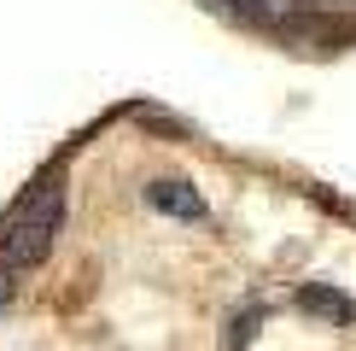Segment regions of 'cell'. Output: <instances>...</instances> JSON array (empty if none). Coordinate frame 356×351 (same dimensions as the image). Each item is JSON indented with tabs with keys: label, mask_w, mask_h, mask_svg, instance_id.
Masks as SVG:
<instances>
[{
	"label": "cell",
	"mask_w": 356,
	"mask_h": 351,
	"mask_svg": "<svg viewBox=\"0 0 356 351\" xmlns=\"http://www.w3.org/2000/svg\"><path fill=\"white\" fill-rule=\"evenodd\" d=\"M146 205H158V211L181 217V223H204V199L193 194L187 182H152V187H146Z\"/></svg>",
	"instance_id": "3"
},
{
	"label": "cell",
	"mask_w": 356,
	"mask_h": 351,
	"mask_svg": "<svg viewBox=\"0 0 356 351\" xmlns=\"http://www.w3.org/2000/svg\"><path fill=\"white\" fill-rule=\"evenodd\" d=\"M275 36H280V41H292L298 53H316V47H339V41H350V36H356V24H345V18H304V12H286V18L275 24Z\"/></svg>",
	"instance_id": "2"
},
{
	"label": "cell",
	"mask_w": 356,
	"mask_h": 351,
	"mask_svg": "<svg viewBox=\"0 0 356 351\" xmlns=\"http://www.w3.org/2000/svg\"><path fill=\"white\" fill-rule=\"evenodd\" d=\"M298 311H304V316H321V322H333V328H350V322H356V304L345 299V292L321 287V281L298 292Z\"/></svg>",
	"instance_id": "4"
},
{
	"label": "cell",
	"mask_w": 356,
	"mask_h": 351,
	"mask_svg": "<svg viewBox=\"0 0 356 351\" xmlns=\"http://www.w3.org/2000/svg\"><path fill=\"white\" fill-rule=\"evenodd\" d=\"M58 211H65V187L47 182L41 194L24 199V211L12 217L6 228H0V263H41L53 252V234H58Z\"/></svg>",
	"instance_id": "1"
},
{
	"label": "cell",
	"mask_w": 356,
	"mask_h": 351,
	"mask_svg": "<svg viewBox=\"0 0 356 351\" xmlns=\"http://www.w3.org/2000/svg\"><path fill=\"white\" fill-rule=\"evenodd\" d=\"M251 328H257V311H251V316H240V328H234V351H245V340H251Z\"/></svg>",
	"instance_id": "5"
}]
</instances>
